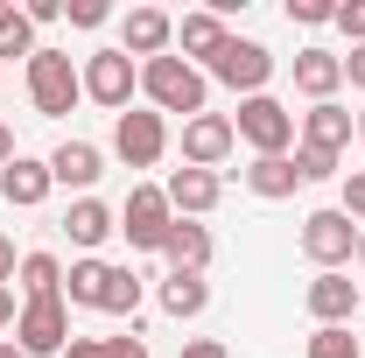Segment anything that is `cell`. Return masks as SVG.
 I'll return each mask as SVG.
<instances>
[{"label": "cell", "instance_id": "obj_21", "mask_svg": "<svg viewBox=\"0 0 365 358\" xmlns=\"http://www.w3.org/2000/svg\"><path fill=\"white\" fill-rule=\"evenodd\" d=\"M63 232H71L78 246H106V239L120 232V218H113V211H106L98 197H78V204L63 211Z\"/></svg>", "mask_w": 365, "mask_h": 358}, {"label": "cell", "instance_id": "obj_3", "mask_svg": "<svg viewBox=\"0 0 365 358\" xmlns=\"http://www.w3.org/2000/svg\"><path fill=\"white\" fill-rule=\"evenodd\" d=\"M232 134L246 140L253 155H288V140H295V113H288L281 98H267V91H260V98H246V106H239Z\"/></svg>", "mask_w": 365, "mask_h": 358}, {"label": "cell", "instance_id": "obj_5", "mask_svg": "<svg viewBox=\"0 0 365 358\" xmlns=\"http://www.w3.org/2000/svg\"><path fill=\"white\" fill-rule=\"evenodd\" d=\"M120 232H127V246H140V253H162V246H169V232H176L169 197H162L155 183H140L134 197H127V211H120Z\"/></svg>", "mask_w": 365, "mask_h": 358}, {"label": "cell", "instance_id": "obj_15", "mask_svg": "<svg viewBox=\"0 0 365 358\" xmlns=\"http://www.w3.org/2000/svg\"><path fill=\"white\" fill-rule=\"evenodd\" d=\"M225 14H218V7H197V14H182L176 21V43H182V63H190V56H204V63H211V56H218V49H225Z\"/></svg>", "mask_w": 365, "mask_h": 358}, {"label": "cell", "instance_id": "obj_41", "mask_svg": "<svg viewBox=\"0 0 365 358\" xmlns=\"http://www.w3.org/2000/svg\"><path fill=\"white\" fill-rule=\"evenodd\" d=\"M359 148H365V113H359Z\"/></svg>", "mask_w": 365, "mask_h": 358}, {"label": "cell", "instance_id": "obj_38", "mask_svg": "<svg viewBox=\"0 0 365 358\" xmlns=\"http://www.w3.org/2000/svg\"><path fill=\"white\" fill-rule=\"evenodd\" d=\"M0 281H14V246L0 239Z\"/></svg>", "mask_w": 365, "mask_h": 358}, {"label": "cell", "instance_id": "obj_36", "mask_svg": "<svg viewBox=\"0 0 365 358\" xmlns=\"http://www.w3.org/2000/svg\"><path fill=\"white\" fill-rule=\"evenodd\" d=\"M344 78H351V85H359V91H365V43H359V49H351V56H344Z\"/></svg>", "mask_w": 365, "mask_h": 358}, {"label": "cell", "instance_id": "obj_10", "mask_svg": "<svg viewBox=\"0 0 365 358\" xmlns=\"http://www.w3.org/2000/svg\"><path fill=\"white\" fill-rule=\"evenodd\" d=\"M232 148H239V134H232L225 113H197V120H182V169H218Z\"/></svg>", "mask_w": 365, "mask_h": 358}, {"label": "cell", "instance_id": "obj_27", "mask_svg": "<svg viewBox=\"0 0 365 358\" xmlns=\"http://www.w3.org/2000/svg\"><path fill=\"white\" fill-rule=\"evenodd\" d=\"M106 316H134L140 310V274L134 267H113V281H106V302H98Z\"/></svg>", "mask_w": 365, "mask_h": 358}, {"label": "cell", "instance_id": "obj_39", "mask_svg": "<svg viewBox=\"0 0 365 358\" xmlns=\"http://www.w3.org/2000/svg\"><path fill=\"white\" fill-rule=\"evenodd\" d=\"M7 162H14V134L0 127V169H7Z\"/></svg>", "mask_w": 365, "mask_h": 358}, {"label": "cell", "instance_id": "obj_24", "mask_svg": "<svg viewBox=\"0 0 365 358\" xmlns=\"http://www.w3.org/2000/svg\"><path fill=\"white\" fill-rule=\"evenodd\" d=\"M204 302H211L204 274H169V281H162V310H169V316H197Z\"/></svg>", "mask_w": 365, "mask_h": 358}, {"label": "cell", "instance_id": "obj_42", "mask_svg": "<svg viewBox=\"0 0 365 358\" xmlns=\"http://www.w3.org/2000/svg\"><path fill=\"white\" fill-rule=\"evenodd\" d=\"M359 260H365V232H359Z\"/></svg>", "mask_w": 365, "mask_h": 358}, {"label": "cell", "instance_id": "obj_25", "mask_svg": "<svg viewBox=\"0 0 365 358\" xmlns=\"http://www.w3.org/2000/svg\"><path fill=\"white\" fill-rule=\"evenodd\" d=\"M63 358H148V344H140L134 330H127V337H71Z\"/></svg>", "mask_w": 365, "mask_h": 358}, {"label": "cell", "instance_id": "obj_20", "mask_svg": "<svg viewBox=\"0 0 365 358\" xmlns=\"http://www.w3.org/2000/svg\"><path fill=\"white\" fill-rule=\"evenodd\" d=\"M246 190H253V197H295V190H302V176H295V155H253Z\"/></svg>", "mask_w": 365, "mask_h": 358}, {"label": "cell", "instance_id": "obj_29", "mask_svg": "<svg viewBox=\"0 0 365 358\" xmlns=\"http://www.w3.org/2000/svg\"><path fill=\"white\" fill-rule=\"evenodd\" d=\"M295 176H302V183H330V176H337V155H317V148H295Z\"/></svg>", "mask_w": 365, "mask_h": 358}, {"label": "cell", "instance_id": "obj_2", "mask_svg": "<svg viewBox=\"0 0 365 358\" xmlns=\"http://www.w3.org/2000/svg\"><path fill=\"white\" fill-rule=\"evenodd\" d=\"M29 98H36L43 120H63V113L85 98V71H78L63 49H36V56H29Z\"/></svg>", "mask_w": 365, "mask_h": 358}, {"label": "cell", "instance_id": "obj_4", "mask_svg": "<svg viewBox=\"0 0 365 358\" xmlns=\"http://www.w3.org/2000/svg\"><path fill=\"white\" fill-rule=\"evenodd\" d=\"M14 344L29 358H63V344H71V302L63 295H49V302H21V316H14Z\"/></svg>", "mask_w": 365, "mask_h": 358}, {"label": "cell", "instance_id": "obj_11", "mask_svg": "<svg viewBox=\"0 0 365 358\" xmlns=\"http://www.w3.org/2000/svg\"><path fill=\"white\" fill-rule=\"evenodd\" d=\"M351 134H359V120H351L337 98H323V106H309V113H302V148H317V155H344V148H351Z\"/></svg>", "mask_w": 365, "mask_h": 358}, {"label": "cell", "instance_id": "obj_8", "mask_svg": "<svg viewBox=\"0 0 365 358\" xmlns=\"http://www.w3.org/2000/svg\"><path fill=\"white\" fill-rule=\"evenodd\" d=\"M134 91H140V71H134L127 49H98V56L85 63V98H98L106 113H127Z\"/></svg>", "mask_w": 365, "mask_h": 358}, {"label": "cell", "instance_id": "obj_14", "mask_svg": "<svg viewBox=\"0 0 365 358\" xmlns=\"http://www.w3.org/2000/svg\"><path fill=\"white\" fill-rule=\"evenodd\" d=\"M302 302H309V316H317V330L351 323V316H359V281H344V274H317Z\"/></svg>", "mask_w": 365, "mask_h": 358}, {"label": "cell", "instance_id": "obj_30", "mask_svg": "<svg viewBox=\"0 0 365 358\" xmlns=\"http://www.w3.org/2000/svg\"><path fill=\"white\" fill-rule=\"evenodd\" d=\"M288 21H302V29H323V21H337V7H330V0H288Z\"/></svg>", "mask_w": 365, "mask_h": 358}, {"label": "cell", "instance_id": "obj_6", "mask_svg": "<svg viewBox=\"0 0 365 358\" xmlns=\"http://www.w3.org/2000/svg\"><path fill=\"white\" fill-rule=\"evenodd\" d=\"M302 253H309L323 274H337L351 253H359V225L344 218L337 204H330V211H309V218H302Z\"/></svg>", "mask_w": 365, "mask_h": 358}, {"label": "cell", "instance_id": "obj_18", "mask_svg": "<svg viewBox=\"0 0 365 358\" xmlns=\"http://www.w3.org/2000/svg\"><path fill=\"white\" fill-rule=\"evenodd\" d=\"M344 85V56H330V49H302V56H295V91H302V98H330V91Z\"/></svg>", "mask_w": 365, "mask_h": 358}, {"label": "cell", "instance_id": "obj_31", "mask_svg": "<svg viewBox=\"0 0 365 358\" xmlns=\"http://www.w3.org/2000/svg\"><path fill=\"white\" fill-rule=\"evenodd\" d=\"M337 211H344L351 225L365 218V169H351V176H344V204H337Z\"/></svg>", "mask_w": 365, "mask_h": 358}, {"label": "cell", "instance_id": "obj_32", "mask_svg": "<svg viewBox=\"0 0 365 358\" xmlns=\"http://www.w3.org/2000/svg\"><path fill=\"white\" fill-rule=\"evenodd\" d=\"M337 29L351 36V49L365 43V0H344V7H337Z\"/></svg>", "mask_w": 365, "mask_h": 358}, {"label": "cell", "instance_id": "obj_1", "mask_svg": "<svg viewBox=\"0 0 365 358\" xmlns=\"http://www.w3.org/2000/svg\"><path fill=\"white\" fill-rule=\"evenodd\" d=\"M140 91L155 98V113H182V120H197L211 85H204L197 63H182V56H155V63H140Z\"/></svg>", "mask_w": 365, "mask_h": 358}, {"label": "cell", "instance_id": "obj_9", "mask_svg": "<svg viewBox=\"0 0 365 358\" xmlns=\"http://www.w3.org/2000/svg\"><path fill=\"white\" fill-rule=\"evenodd\" d=\"M113 148H120V162H127V169H155V162H162V148H169V120H162V113H134V106H127V113L113 120Z\"/></svg>", "mask_w": 365, "mask_h": 358}, {"label": "cell", "instance_id": "obj_12", "mask_svg": "<svg viewBox=\"0 0 365 358\" xmlns=\"http://www.w3.org/2000/svg\"><path fill=\"white\" fill-rule=\"evenodd\" d=\"M49 190H56V176H49V162H36V155H14V162L0 169V197H7L14 211H36Z\"/></svg>", "mask_w": 365, "mask_h": 358}, {"label": "cell", "instance_id": "obj_40", "mask_svg": "<svg viewBox=\"0 0 365 358\" xmlns=\"http://www.w3.org/2000/svg\"><path fill=\"white\" fill-rule=\"evenodd\" d=\"M0 358H29V352H21V344H14V337H7V344H0Z\"/></svg>", "mask_w": 365, "mask_h": 358}, {"label": "cell", "instance_id": "obj_35", "mask_svg": "<svg viewBox=\"0 0 365 358\" xmlns=\"http://www.w3.org/2000/svg\"><path fill=\"white\" fill-rule=\"evenodd\" d=\"M176 358H232V352H225V344H218V337H190V344H182Z\"/></svg>", "mask_w": 365, "mask_h": 358}, {"label": "cell", "instance_id": "obj_19", "mask_svg": "<svg viewBox=\"0 0 365 358\" xmlns=\"http://www.w3.org/2000/svg\"><path fill=\"white\" fill-rule=\"evenodd\" d=\"M169 274H204L211 267V232L204 225H190V218H176V232H169Z\"/></svg>", "mask_w": 365, "mask_h": 358}, {"label": "cell", "instance_id": "obj_17", "mask_svg": "<svg viewBox=\"0 0 365 358\" xmlns=\"http://www.w3.org/2000/svg\"><path fill=\"white\" fill-rule=\"evenodd\" d=\"M49 176L63 183V190H91V183L106 176V155H98L91 140H63V148L49 155Z\"/></svg>", "mask_w": 365, "mask_h": 358}, {"label": "cell", "instance_id": "obj_37", "mask_svg": "<svg viewBox=\"0 0 365 358\" xmlns=\"http://www.w3.org/2000/svg\"><path fill=\"white\" fill-rule=\"evenodd\" d=\"M14 316H21V302H14V288H7V281H0V330H7V323H14Z\"/></svg>", "mask_w": 365, "mask_h": 358}, {"label": "cell", "instance_id": "obj_26", "mask_svg": "<svg viewBox=\"0 0 365 358\" xmlns=\"http://www.w3.org/2000/svg\"><path fill=\"white\" fill-rule=\"evenodd\" d=\"M0 56H36V29H29V14L7 7V0H0Z\"/></svg>", "mask_w": 365, "mask_h": 358}, {"label": "cell", "instance_id": "obj_22", "mask_svg": "<svg viewBox=\"0 0 365 358\" xmlns=\"http://www.w3.org/2000/svg\"><path fill=\"white\" fill-rule=\"evenodd\" d=\"M106 281H113V267L106 260H71V274H63V302H78V310H98L106 302Z\"/></svg>", "mask_w": 365, "mask_h": 358}, {"label": "cell", "instance_id": "obj_23", "mask_svg": "<svg viewBox=\"0 0 365 358\" xmlns=\"http://www.w3.org/2000/svg\"><path fill=\"white\" fill-rule=\"evenodd\" d=\"M21 302H49V295H63V267H56V253H21Z\"/></svg>", "mask_w": 365, "mask_h": 358}, {"label": "cell", "instance_id": "obj_28", "mask_svg": "<svg viewBox=\"0 0 365 358\" xmlns=\"http://www.w3.org/2000/svg\"><path fill=\"white\" fill-rule=\"evenodd\" d=\"M309 358H365V352H359V337H351L344 323H330V330L309 337Z\"/></svg>", "mask_w": 365, "mask_h": 358}, {"label": "cell", "instance_id": "obj_33", "mask_svg": "<svg viewBox=\"0 0 365 358\" xmlns=\"http://www.w3.org/2000/svg\"><path fill=\"white\" fill-rule=\"evenodd\" d=\"M63 14H71L78 29H106V0H71Z\"/></svg>", "mask_w": 365, "mask_h": 358}, {"label": "cell", "instance_id": "obj_16", "mask_svg": "<svg viewBox=\"0 0 365 358\" xmlns=\"http://www.w3.org/2000/svg\"><path fill=\"white\" fill-rule=\"evenodd\" d=\"M169 43H176V21L162 14V7H134L127 14V56H169Z\"/></svg>", "mask_w": 365, "mask_h": 358}, {"label": "cell", "instance_id": "obj_13", "mask_svg": "<svg viewBox=\"0 0 365 358\" xmlns=\"http://www.w3.org/2000/svg\"><path fill=\"white\" fill-rule=\"evenodd\" d=\"M218 190H225L218 169H176V176L162 183V197H169V211H176V218H204V211L218 204Z\"/></svg>", "mask_w": 365, "mask_h": 358}, {"label": "cell", "instance_id": "obj_7", "mask_svg": "<svg viewBox=\"0 0 365 358\" xmlns=\"http://www.w3.org/2000/svg\"><path fill=\"white\" fill-rule=\"evenodd\" d=\"M218 85H232V91H246V98H260L267 91V78H274V56L260 43H246V36H225V49L204 63Z\"/></svg>", "mask_w": 365, "mask_h": 358}, {"label": "cell", "instance_id": "obj_34", "mask_svg": "<svg viewBox=\"0 0 365 358\" xmlns=\"http://www.w3.org/2000/svg\"><path fill=\"white\" fill-rule=\"evenodd\" d=\"M21 14H29V29H49V21H63V0H29Z\"/></svg>", "mask_w": 365, "mask_h": 358}]
</instances>
